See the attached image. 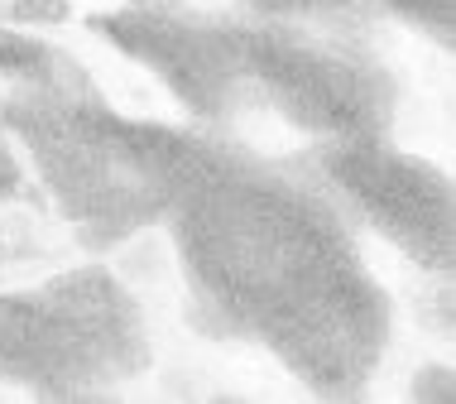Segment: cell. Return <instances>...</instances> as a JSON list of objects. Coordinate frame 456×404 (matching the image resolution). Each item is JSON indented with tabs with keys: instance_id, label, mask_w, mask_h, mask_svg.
<instances>
[{
	"instance_id": "obj_1",
	"label": "cell",
	"mask_w": 456,
	"mask_h": 404,
	"mask_svg": "<svg viewBox=\"0 0 456 404\" xmlns=\"http://www.w3.org/2000/svg\"><path fill=\"white\" fill-rule=\"evenodd\" d=\"M116 279L134 293H164L174 289V255L159 231H140L116 251Z\"/></svg>"
},
{
	"instance_id": "obj_2",
	"label": "cell",
	"mask_w": 456,
	"mask_h": 404,
	"mask_svg": "<svg viewBox=\"0 0 456 404\" xmlns=\"http://www.w3.org/2000/svg\"><path fill=\"white\" fill-rule=\"evenodd\" d=\"M87 63H92V78L102 82V92L116 106H126V111H164V92H159V82L150 78V72H140L134 63H126L120 54L92 48Z\"/></svg>"
},
{
	"instance_id": "obj_3",
	"label": "cell",
	"mask_w": 456,
	"mask_h": 404,
	"mask_svg": "<svg viewBox=\"0 0 456 404\" xmlns=\"http://www.w3.org/2000/svg\"><path fill=\"white\" fill-rule=\"evenodd\" d=\"M236 135L250 144V150H265V154H289L293 144H298L293 126L274 111V106H245V111L236 116Z\"/></svg>"
},
{
	"instance_id": "obj_4",
	"label": "cell",
	"mask_w": 456,
	"mask_h": 404,
	"mask_svg": "<svg viewBox=\"0 0 456 404\" xmlns=\"http://www.w3.org/2000/svg\"><path fill=\"white\" fill-rule=\"evenodd\" d=\"M0 15L15 24H58L68 20V0H0Z\"/></svg>"
},
{
	"instance_id": "obj_5",
	"label": "cell",
	"mask_w": 456,
	"mask_h": 404,
	"mask_svg": "<svg viewBox=\"0 0 456 404\" xmlns=\"http://www.w3.org/2000/svg\"><path fill=\"white\" fill-rule=\"evenodd\" d=\"M207 5H216V0H207Z\"/></svg>"
}]
</instances>
